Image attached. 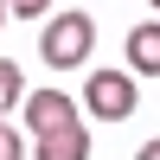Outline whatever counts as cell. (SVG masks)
<instances>
[{
  "mask_svg": "<svg viewBox=\"0 0 160 160\" xmlns=\"http://www.w3.org/2000/svg\"><path fill=\"white\" fill-rule=\"evenodd\" d=\"M90 45H96V19H90V13H58V19L38 32V51H45V64H58V71H77V64L90 58Z\"/></svg>",
  "mask_w": 160,
  "mask_h": 160,
  "instance_id": "obj_1",
  "label": "cell"
},
{
  "mask_svg": "<svg viewBox=\"0 0 160 160\" xmlns=\"http://www.w3.org/2000/svg\"><path fill=\"white\" fill-rule=\"evenodd\" d=\"M83 109L102 115V122H128V115H135V71H90Z\"/></svg>",
  "mask_w": 160,
  "mask_h": 160,
  "instance_id": "obj_2",
  "label": "cell"
},
{
  "mask_svg": "<svg viewBox=\"0 0 160 160\" xmlns=\"http://www.w3.org/2000/svg\"><path fill=\"white\" fill-rule=\"evenodd\" d=\"M26 128L32 135H51V128H64V122H77V102L64 96V90H26Z\"/></svg>",
  "mask_w": 160,
  "mask_h": 160,
  "instance_id": "obj_3",
  "label": "cell"
},
{
  "mask_svg": "<svg viewBox=\"0 0 160 160\" xmlns=\"http://www.w3.org/2000/svg\"><path fill=\"white\" fill-rule=\"evenodd\" d=\"M32 160H90V128L64 122L51 135H32Z\"/></svg>",
  "mask_w": 160,
  "mask_h": 160,
  "instance_id": "obj_4",
  "label": "cell"
},
{
  "mask_svg": "<svg viewBox=\"0 0 160 160\" xmlns=\"http://www.w3.org/2000/svg\"><path fill=\"white\" fill-rule=\"evenodd\" d=\"M128 71L160 77V19H148V26H135V32H128Z\"/></svg>",
  "mask_w": 160,
  "mask_h": 160,
  "instance_id": "obj_5",
  "label": "cell"
},
{
  "mask_svg": "<svg viewBox=\"0 0 160 160\" xmlns=\"http://www.w3.org/2000/svg\"><path fill=\"white\" fill-rule=\"evenodd\" d=\"M19 102H26V77H19V64H13V58H0V115L19 109Z\"/></svg>",
  "mask_w": 160,
  "mask_h": 160,
  "instance_id": "obj_6",
  "label": "cell"
},
{
  "mask_svg": "<svg viewBox=\"0 0 160 160\" xmlns=\"http://www.w3.org/2000/svg\"><path fill=\"white\" fill-rule=\"evenodd\" d=\"M0 160H26V135L7 122V115H0Z\"/></svg>",
  "mask_w": 160,
  "mask_h": 160,
  "instance_id": "obj_7",
  "label": "cell"
},
{
  "mask_svg": "<svg viewBox=\"0 0 160 160\" xmlns=\"http://www.w3.org/2000/svg\"><path fill=\"white\" fill-rule=\"evenodd\" d=\"M13 19H38V13H51V0H7Z\"/></svg>",
  "mask_w": 160,
  "mask_h": 160,
  "instance_id": "obj_8",
  "label": "cell"
},
{
  "mask_svg": "<svg viewBox=\"0 0 160 160\" xmlns=\"http://www.w3.org/2000/svg\"><path fill=\"white\" fill-rule=\"evenodd\" d=\"M135 160H160V141H148V148H141V154H135Z\"/></svg>",
  "mask_w": 160,
  "mask_h": 160,
  "instance_id": "obj_9",
  "label": "cell"
},
{
  "mask_svg": "<svg viewBox=\"0 0 160 160\" xmlns=\"http://www.w3.org/2000/svg\"><path fill=\"white\" fill-rule=\"evenodd\" d=\"M0 26H7V0H0Z\"/></svg>",
  "mask_w": 160,
  "mask_h": 160,
  "instance_id": "obj_10",
  "label": "cell"
},
{
  "mask_svg": "<svg viewBox=\"0 0 160 160\" xmlns=\"http://www.w3.org/2000/svg\"><path fill=\"white\" fill-rule=\"evenodd\" d=\"M154 13H160V0H154Z\"/></svg>",
  "mask_w": 160,
  "mask_h": 160,
  "instance_id": "obj_11",
  "label": "cell"
}]
</instances>
